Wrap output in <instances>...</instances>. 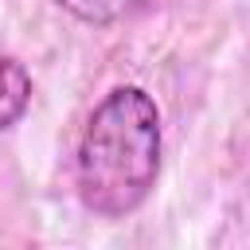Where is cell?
Masks as SVG:
<instances>
[{"label": "cell", "mask_w": 250, "mask_h": 250, "mask_svg": "<svg viewBox=\"0 0 250 250\" xmlns=\"http://www.w3.org/2000/svg\"><path fill=\"white\" fill-rule=\"evenodd\" d=\"M160 176V113L141 86L109 90L74 152V188L86 211L102 219L133 215Z\"/></svg>", "instance_id": "6da1fadb"}, {"label": "cell", "mask_w": 250, "mask_h": 250, "mask_svg": "<svg viewBox=\"0 0 250 250\" xmlns=\"http://www.w3.org/2000/svg\"><path fill=\"white\" fill-rule=\"evenodd\" d=\"M27 105H31V74L23 70V62L0 51V133L12 129L27 113Z\"/></svg>", "instance_id": "7a4b0ae2"}, {"label": "cell", "mask_w": 250, "mask_h": 250, "mask_svg": "<svg viewBox=\"0 0 250 250\" xmlns=\"http://www.w3.org/2000/svg\"><path fill=\"white\" fill-rule=\"evenodd\" d=\"M59 8H66V12H74L78 20H86V23H109V20H117L133 0H55Z\"/></svg>", "instance_id": "3957f363"}]
</instances>
